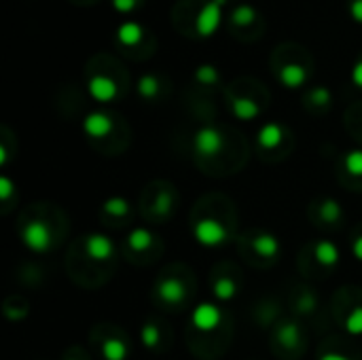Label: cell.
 I'll return each mask as SVG.
<instances>
[{
  "mask_svg": "<svg viewBox=\"0 0 362 360\" xmlns=\"http://www.w3.org/2000/svg\"><path fill=\"white\" fill-rule=\"evenodd\" d=\"M308 68L301 64H284L278 72V81L288 89H299L308 81Z\"/></svg>",
  "mask_w": 362,
  "mask_h": 360,
  "instance_id": "26",
  "label": "cell"
},
{
  "mask_svg": "<svg viewBox=\"0 0 362 360\" xmlns=\"http://www.w3.org/2000/svg\"><path fill=\"white\" fill-rule=\"evenodd\" d=\"M238 252L242 261L255 269H272L280 263L282 259V240L263 227H250L240 233L238 238Z\"/></svg>",
  "mask_w": 362,
  "mask_h": 360,
  "instance_id": "7",
  "label": "cell"
},
{
  "mask_svg": "<svg viewBox=\"0 0 362 360\" xmlns=\"http://www.w3.org/2000/svg\"><path fill=\"white\" fill-rule=\"evenodd\" d=\"M352 81H354L356 87H361L362 89V59L352 68Z\"/></svg>",
  "mask_w": 362,
  "mask_h": 360,
  "instance_id": "38",
  "label": "cell"
},
{
  "mask_svg": "<svg viewBox=\"0 0 362 360\" xmlns=\"http://www.w3.org/2000/svg\"><path fill=\"white\" fill-rule=\"evenodd\" d=\"M19 202V191H17V185L8 178V176H0V212L6 216L11 210H15Z\"/></svg>",
  "mask_w": 362,
  "mask_h": 360,
  "instance_id": "29",
  "label": "cell"
},
{
  "mask_svg": "<svg viewBox=\"0 0 362 360\" xmlns=\"http://www.w3.org/2000/svg\"><path fill=\"white\" fill-rule=\"evenodd\" d=\"M288 314L308 323L320 314V295L308 282H297L288 291Z\"/></svg>",
  "mask_w": 362,
  "mask_h": 360,
  "instance_id": "18",
  "label": "cell"
},
{
  "mask_svg": "<svg viewBox=\"0 0 362 360\" xmlns=\"http://www.w3.org/2000/svg\"><path fill=\"white\" fill-rule=\"evenodd\" d=\"M352 134H354V136H356V138H358V140H361V142H362V125H358V127H354V129H352Z\"/></svg>",
  "mask_w": 362,
  "mask_h": 360,
  "instance_id": "39",
  "label": "cell"
},
{
  "mask_svg": "<svg viewBox=\"0 0 362 360\" xmlns=\"http://www.w3.org/2000/svg\"><path fill=\"white\" fill-rule=\"evenodd\" d=\"M87 91H89V95H91L95 102H100V104H110V102H115V100L119 98V93H121L119 83H117L112 76H108V74H93V76H89V81H87Z\"/></svg>",
  "mask_w": 362,
  "mask_h": 360,
  "instance_id": "24",
  "label": "cell"
},
{
  "mask_svg": "<svg viewBox=\"0 0 362 360\" xmlns=\"http://www.w3.org/2000/svg\"><path fill=\"white\" fill-rule=\"evenodd\" d=\"M238 208L225 193H208L199 197L189 216V231L204 248H223L231 242H238Z\"/></svg>",
  "mask_w": 362,
  "mask_h": 360,
  "instance_id": "3",
  "label": "cell"
},
{
  "mask_svg": "<svg viewBox=\"0 0 362 360\" xmlns=\"http://www.w3.org/2000/svg\"><path fill=\"white\" fill-rule=\"evenodd\" d=\"M269 348L280 360H301L308 352V327L303 320L284 314L269 331Z\"/></svg>",
  "mask_w": 362,
  "mask_h": 360,
  "instance_id": "11",
  "label": "cell"
},
{
  "mask_svg": "<svg viewBox=\"0 0 362 360\" xmlns=\"http://www.w3.org/2000/svg\"><path fill=\"white\" fill-rule=\"evenodd\" d=\"M121 259L136 267H148L157 263L163 255V240L151 227H134L127 231L123 242L119 244Z\"/></svg>",
  "mask_w": 362,
  "mask_h": 360,
  "instance_id": "12",
  "label": "cell"
},
{
  "mask_svg": "<svg viewBox=\"0 0 362 360\" xmlns=\"http://www.w3.org/2000/svg\"><path fill=\"white\" fill-rule=\"evenodd\" d=\"M2 314H4L11 323H19V320H23V318L30 314V303H28V299L21 297V295H11V297H6L4 303H2Z\"/></svg>",
  "mask_w": 362,
  "mask_h": 360,
  "instance_id": "28",
  "label": "cell"
},
{
  "mask_svg": "<svg viewBox=\"0 0 362 360\" xmlns=\"http://www.w3.org/2000/svg\"><path fill=\"white\" fill-rule=\"evenodd\" d=\"M346 219L348 216H346L344 204L333 195H320L308 204V221L318 231H325V233L339 231L344 229Z\"/></svg>",
  "mask_w": 362,
  "mask_h": 360,
  "instance_id": "17",
  "label": "cell"
},
{
  "mask_svg": "<svg viewBox=\"0 0 362 360\" xmlns=\"http://www.w3.org/2000/svg\"><path fill=\"white\" fill-rule=\"evenodd\" d=\"M231 115L240 121H255L263 112V104L252 95H229Z\"/></svg>",
  "mask_w": 362,
  "mask_h": 360,
  "instance_id": "25",
  "label": "cell"
},
{
  "mask_svg": "<svg viewBox=\"0 0 362 360\" xmlns=\"http://www.w3.org/2000/svg\"><path fill=\"white\" fill-rule=\"evenodd\" d=\"M333 320L352 337L362 335V289L344 286L333 295L331 301Z\"/></svg>",
  "mask_w": 362,
  "mask_h": 360,
  "instance_id": "15",
  "label": "cell"
},
{
  "mask_svg": "<svg viewBox=\"0 0 362 360\" xmlns=\"http://www.w3.org/2000/svg\"><path fill=\"white\" fill-rule=\"evenodd\" d=\"M303 102H305V106H308L310 110H314V112H327V110L331 108V104H333V93H331L329 87L318 85V87H312V89L305 93Z\"/></svg>",
  "mask_w": 362,
  "mask_h": 360,
  "instance_id": "27",
  "label": "cell"
},
{
  "mask_svg": "<svg viewBox=\"0 0 362 360\" xmlns=\"http://www.w3.org/2000/svg\"><path fill=\"white\" fill-rule=\"evenodd\" d=\"M282 303L278 297H263L252 306V320L259 329L272 331L282 320Z\"/></svg>",
  "mask_w": 362,
  "mask_h": 360,
  "instance_id": "22",
  "label": "cell"
},
{
  "mask_svg": "<svg viewBox=\"0 0 362 360\" xmlns=\"http://www.w3.org/2000/svg\"><path fill=\"white\" fill-rule=\"evenodd\" d=\"M17 238L32 255H49L57 250L68 238V214L51 202H38L21 210L17 219Z\"/></svg>",
  "mask_w": 362,
  "mask_h": 360,
  "instance_id": "5",
  "label": "cell"
},
{
  "mask_svg": "<svg viewBox=\"0 0 362 360\" xmlns=\"http://www.w3.org/2000/svg\"><path fill=\"white\" fill-rule=\"evenodd\" d=\"M350 15L354 21L362 23V0H352L350 2Z\"/></svg>",
  "mask_w": 362,
  "mask_h": 360,
  "instance_id": "37",
  "label": "cell"
},
{
  "mask_svg": "<svg viewBox=\"0 0 362 360\" xmlns=\"http://www.w3.org/2000/svg\"><path fill=\"white\" fill-rule=\"evenodd\" d=\"M225 2L227 0H208L199 8V13L195 17V30H197L199 36L208 38V36H212L218 30L221 19H223V6H225Z\"/></svg>",
  "mask_w": 362,
  "mask_h": 360,
  "instance_id": "23",
  "label": "cell"
},
{
  "mask_svg": "<svg viewBox=\"0 0 362 360\" xmlns=\"http://www.w3.org/2000/svg\"><path fill=\"white\" fill-rule=\"evenodd\" d=\"M174 342V333L172 327L157 316H151L142 323L140 327V344L144 350L153 352V354H163L172 348Z\"/></svg>",
  "mask_w": 362,
  "mask_h": 360,
  "instance_id": "20",
  "label": "cell"
},
{
  "mask_svg": "<svg viewBox=\"0 0 362 360\" xmlns=\"http://www.w3.org/2000/svg\"><path fill=\"white\" fill-rule=\"evenodd\" d=\"M59 360H91V354L83 346H70L62 352Z\"/></svg>",
  "mask_w": 362,
  "mask_h": 360,
  "instance_id": "34",
  "label": "cell"
},
{
  "mask_svg": "<svg viewBox=\"0 0 362 360\" xmlns=\"http://www.w3.org/2000/svg\"><path fill=\"white\" fill-rule=\"evenodd\" d=\"M161 81L157 74H142L138 81V95L144 102H155L161 95Z\"/></svg>",
  "mask_w": 362,
  "mask_h": 360,
  "instance_id": "30",
  "label": "cell"
},
{
  "mask_svg": "<svg viewBox=\"0 0 362 360\" xmlns=\"http://www.w3.org/2000/svg\"><path fill=\"white\" fill-rule=\"evenodd\" d=\"M350 250L354 255L356 261L362 263V223L352 231V238H350Z\"/></svg>",
  "mask_w": 362,
  "mask_h": 360,
  "instance_id": "35",
  "label": "cell"
},
{
  "mask_svg": "<svg viewBox=\"0 0 362 360\" xmlns=\"http://www.w3.org/2000/svg\"><path fill=\"white\" fill-rule=\"evenodd\" d=\"M136 216V210L132 206V202L123 195H110L100 204L98 210V219L104 227L108 229H125L132 225Z\"/></svg>",
  "mask_w": 362,
  "mask_h": 360,
  "instance_id": "19",
  "label": "cell"
},
{
  "mask_svg": "<svg viewBox=\"0 0 362 360\" xmlns=\"http://www.w3.org/2000/svg\"><path fill=\"white\" fill-rule=\"evenodd\" d=\"M208 286H210L212 301H216L218 306H227V303L235 301L244 289L242 269L233 261H221L212 267Z\"/></svg>",
  "mask_w": 362,
  "mask_h": 360,
  "instance_id": "16",
  "label": "cell"
},
{
  "mask_svg": "<svg viewBox=\"0 0 362 360\" xmlns=\"http://www.w3.org/2000/svg\"><path fill=\"white\" fill-rule=\"evenodd\" d=\"M341 265V250L333 240L320 238L308 242L297 257V269L305 280H327Z\"/></svg>",
  "mask_w": 362,
  "mask_h": 360,
  "instance_id": "10",
  "label": "cell"
},
{
  "mask_svg": "<svg viewBox=\"0 0 362 360\" xmlns=\"http://www.w3.org/2000/svg\"><path fill=\"white\" fill-rule=\"evenodd\" d=\"M197 295V280L189 265L170 263L165 265L151 289V301L157 310L168 314H180L193 310V301Z\"/></svg>",
  "mask_w": 362,
  "mask_h": 360,
  "instance_id": "6",
  "label": "cell"
},
{
  "mask_svg": "<svg viewBox=\"0 0 362 360\" xmlns=\"http://www.w3.org/2000/svg\"><path fill=\"white\" fill-rule=\"evenodd\" d=\"M255 19H257V11H255V6H250V4H240V6H235V11L231 13V21H233L235 25H250Z\"/></svg>",
  "mask_w": 362,
  "mask_h": 360,
  "instance_id": "33",
  "label": "cell"
},
{
  "mask_svg": "<svg viewBox=\"0 0 362 360\" xmlns=\"http://www.w3.org/2000/svg\"><path fill=\"white\" fill-rule=\"evenodd\" d=\"M142 36H144V30H142V25L136 23V21H125V23L119 25V30H117V38H119L123 45H127V47L138 45V42L142 40Z\"/></svg>",
  "mask_w": 362,
  "mask_h": 360,
  "instance_id": "31",
  "label": "cell"
},
{
  "mask_svg": "<svg viewBox=\"0 0 362 360\" xmlns=\"http://www.w3.org/2000/svg\"><path fill=\"white\" fill-rule=\"evenodd\" d=\"M295 146L293 134L286 125L278 121H269L259 127L257 138H255V149L257 157L265 163H280L286 157H291Z\"/></svg>",
  "mask_w": 362,
  "mask_h": 360,
  "instance_id": "14",
  "label": "cell"
},
{
  "mask_svg": "<svg viewBox=\"0 0 362 360\" xmlns=\"http://www.w3.org/2000/svg\"><path fill=\"white\" fill-rule=\"evenodd\" d=\"M119 261V244L102 231H89L72 240L68 246L66 272L76 286L85 291H98L115 276Z\"/></svg>",
  "mask_w": 362,
  "mask_h": 360,
  "instance_id": "1",
  "label": "cell"
},
{
  "mask_svg": "<svg viewBox=\"0 0 362 360\" xmlns=\"http://www.w3.org/2000/svg\"><path fill=\"white\" fill-rule=\"evenodd\" d=\"M337 180L348 191L362 193V149H350L346 151L335 166Z\"/></svg>",
  "mask_w": 362,
  "mask_h": 360,
  "instance_id": "21",
  "label": "cell"
},
{
  "mask_svg": "<svg viewBox=\"0 0 362 360\" xmlns=\"http://www.w3.org/2000/svg\"><path fill=\"white\" fill-rule=\"evenodd\" d=\"M89 346L102 360H127L132 356V339L115 323H98L89 331Z\"/></svg>",
  "mask_w": 362,
  "mask_h": 360,
  "instance_id": "13",
  "label": "cell"
},
{
  "mask_svg": "<svg viewBox=\"0 0 362 360\" xmlns=\"http://www.w3.org/2000/svg\"><path fill=\"white\" fill-rule=\"evenodd\" d=\"M191 153L197 170L212 178H225L244 170L248 149L242 140H233L218 125H202L191 142Z\"/></svg>",
  "mask_w": 362,
  "mask_h": 360,
  "instance_id": "4",
  "label": "cell"
},
{
  "mask_svg": "<svg viewBox=\"0 0 362 360\" xmlns=\"http://www.w3.org/2000/svg\"><path fill=\"white\" fill-rule=\"evenodd\" d=\"M83 134L87 142L104 155H119L127 146V134L121 121L106 110H93L83 119Z\"/></svg>",
  "mask_w": 362,
  "mask_h": 360,
  "instance_id": "9",
  "label": "cell"
},
{
  "mask_svg": "<svg viewBox=\"0 0 362 360\" xmlns=\"http://www.w3.org/2000/svg\"><path fill=\"white\" fill-rule=\"evenodd\" d=\"M195 81H197L199 85H204V87H214V85H218L221 74H218V70H216L214 66L204 64V66H199V68L195 70Z\"/></svg>",
  "mask_w": 362,
  "mask_h": 360,
  "instance_id": "32",
  "label": "cell"
},
{
  "mask_svg": "<svg viewBox=\"0 0 362 360\" xmlns=\"http://www.w3.org/2000/svg\"><path fill=\"white\" fill-rule=\"evenodd\" d=\"M136 4H138V0H112V6L119 13H129V11H134Z\"/></svg>",
  "mask_w": 362,
  "mask_h": 360,
  "instance_id": "36",
  "label": "cell"
},
{
  "mask_svg": "<svg viewBox=\"0 0 362 360\" xmlns=\"http://www.w3.org/2000/svg\"><path fill=\"white\" fill-rule=\"evenodd\" d=\"M233 331L231 314L216 301H204L191 310L185 335L195 359L218 360L231 348Z\"/></svg>",
  "mask_w": 362,
  "mask_h": 360,
  "instance_id": "2",
  "label": "cell"
},
{
  "mask_svg": "<svg viewBox=\"0 0 362 360\" xmlns=\"http://www.w3.org/2000/svg\"><path fill=\"white\" fill-rule=\"evenodd\" d=\"M180 206L178 189L170 180H151L144 185L140 199H138V212L146 225H165L170 223Z\"/></svg>",
  "mask_w": 362,
  "mask_h": 360,
  "instance_id": "8",
  "label": "cell"
}]
</instances>
